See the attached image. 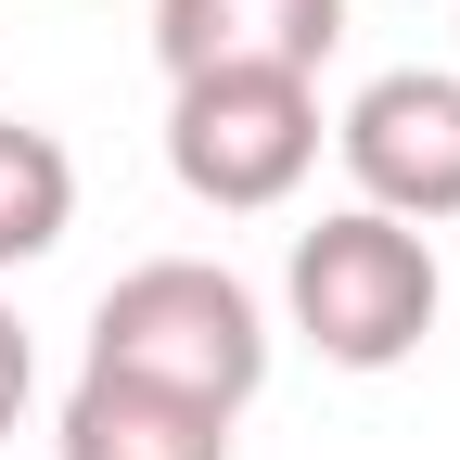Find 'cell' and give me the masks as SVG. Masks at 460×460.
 I'll return each instance as SVG.
<instances>
[{"instance_id": "6da1fadb", "label": "cell", "mask_w": 460, "mask_h": 460, "mask_svg": "<svg viewBox=\"0 0 460 460\" xmlns=\"http://www.w3.org/2000/svg\"><path fill=\"white\" fill-rule=\"evenodd\" d=\"M90 371H128V384H166L192 410L243 422V396L269 384V307L217 256H141L90 307Z\"/></svg>"}, {"instance_id": "7a4b0ae2", "label": "cell", "mask_w": 460, "mask_h": 460, "mask_svg": "<svg viewBox=\"0 0 460 460\" xmlns=\"http://www.w3.org/2000/svg\"><path fill=\"white\" fill-rule=\"evenodd\" d=\"M281 307H295V332L320 345L332 371H396L422 358V332L447 307V269L410 217H371L345 205L320 230H295V256H281Z\"/></svg>"}, {"instance_id": "3957f363", "label": "cell", "mask_w": 460, "mask_h": 460, "mask_svg": "<svg viewBox=\"0 0 460 460\" xmlns=\"http://www.w3.org/2000/svg\"><path fill=\"white\" fill-rule=\"evenodd\" d=\"M166 166L180 192L217 217H269L295 205V180L320 166V77H269V65H230V77H166Z\"/></svg>"}, {"instance_id": "277c9868", "label": "cell", "mask_w": 460, "mask_h": 460, "mask_svg": "<svg viewBox=\"0 0 460 460\" xmlns=\"http://www.w3.org/2000/svg\"><path fill=\"white\" fill-rule=\"evenodd\" d=\"M332 154H345V180H358L371 217H410V230L460 217V77H447V65L371 77L358 102H345Z\"/></svg>"}, {"instance_id": "5b68a950", "label": "cell", "mask_w": 460, "mask_h": 460, "mask_svg": "<svg viewBox=\"0 0 460 460\" xmlns=\"http://www.w3.org/2000/svg\"><path fill=\"white\" fill-rule=\"evenodd\" d=\"M332 39H345V0H154V51H166V77H230V65L320 77Z\"/></svg>"}, {"instance_id": "8992f818", "label": "cell", "mask_w": 460, "mask_h": 460, "mask_svg": "<svg viewBox=\"0 0 460 460\" xmlns=\"http://www.w3.org/2000/svg\"><path fill=\"white\" fill-rule=\"evenodd\" d=\"M51 460H230V410H192V396L128 384V371H77Z\"/></svg>"}, {"instance_id": "52a82bcc", "label": "cell", "mask_w": 460, "mask_h": 460, "mask_svg": "<svg viewBox=\"0 0 460 460\" xmlns=\"http://www.w3.org/2000/svg\"><path fill=\"white\" fill-rule=\"evenodd\" d=\"M65 230H77V154L26 115H0V269H39Z\"/></svg>"}, {"instance_id": "ba28073f", "label": "cell", "mask_w": 460, "mask_h": 460, "mask_svg": "<svg viewBox=\"0 0 460 460\" xmlns=\"http://www.w3.org/2000/svg\"><path fill=\"white\" fill-rule=\"evenodd\" d=\"M26 384H39V345H26V320L0 307V435L26 422Z\"/></svg>"}]
</instances>
